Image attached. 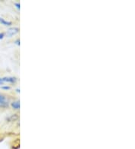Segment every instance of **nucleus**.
Masks as SVG:
<instances>
[{
  "label": "nucleus",
  "mask_w": 135,
  "mask_h": 149,
  "mask_svg": "<svg viewBox=\"0 0 135 149\" xmlns=\"http://www.w3.org/2000/svg\"><path fill=\"white\" fill-rule=\"evenodd\" d=\"M4 82H10V83H15L16 78L12 77H6V78H0V84H2Z\"/></svg>",
  "instance_id": "1"
},
{
  "label": "nucleus",
  "mask_w": 135,
  "mask_h": 149,
  "mask_svg": "<svg viewBox=\"0 0 135 149\" xmlns=\"http://www.w3.org/2000/svg\"><path fill=\"white\" fill-rule=\"evenodd\" d=\"M18 32H19V29H18V28L17 27L11 28V29H9L8 30L7 33H6V36H7L8 37H11L13 36L14 35L18 33Z\"/></svg>",
  "instance_id": "2"
},
{
  "label": "nucleus",
  "mask_w": 135,
  "mask_h": 149,
  "mask_svg": "<svg viewBox=\"0 0 135 149\" xmlns=\"http://www.w3.org/2000/svg\"><path fill=\"white\" fill-rule=\"evenodd\" d=\"M8 106V103L6 102V97L3 95L0 94V107H7Z\"/></svg>",
  "instance_id": "3"
},
{
  "label": "nucleus",
  "mask_w": 135,
  "mask_h": 149,
  "mask_svg": "<svg viewBox=\"0 0 135 149\" xmlns=\"http://www.w3.org/2000/svg\"><path fill=\"white\" fill-rule=\"evenodd\" d=\"M0 24H2V25H5V26H10L12 24V23L10 21H7V20H6L5 19L0 17Z\"/></svg>",
  "instance_id": "4"
},
{
  "label": "nucleus",
  "mask_w": 135,
  "mask_h": 149,
  "mask_svg": "<svg viewBox=\"0 0 135 149\" xmlns=\"http://www.w3.org/2000/svg\"><path fill=\"white\" fill-rule=\"evenodd\" d=\"M11 106L15 109H19L20 108V102H14L11 103Z\"/></svg>",
  "instance_id": "5"
},
{
  "label": "nucleus",
  "mask_w": 135,
  "mask_h": 149,
  "mask_svg": "<svg viewBox=\"0 0 135 149\" xmlns=\"http://www.w3.org/2000/svg\"><path fill=\"white\" fill-rule=\"evenodd\" d=\"M4 36H5V33H0V39H2V38H4Z\"/></svg>",
  "instance_id": "6"
},
{
  "label": "nucleus",
  "mask_w": 135,
  "mask_h": 149,
  "mask_svg": "<svg viewBox=\"0 0 135 149\" xmlns=\"http://www.w3.org/2000/svg\"><path fill=\"white\" fill-rule=\"evenodd\" d=\"M15 6H17V8L18 9H20V3H15Z\"/></svg>",
  "instance_id": "7"
},
{
  "label": "nucleus",
  "mask_w": 135,
  "mask_h": 149,
  "mask_svg": "<svg viewBox=\"0 0 135 149\" xmlns=\"http://www.w3.org/2000/svg\"><path fill=\"white\" fill-rule=\"evenodd\" d=\"M2 89H6V90H8V89H10V87H2Z\"/></svg>",
  "instance_id": "8"
},
{
  "label": "nucleus",
  "mask_w": 135,
  "mask_h": 149,
  "mask_svg": "<svg viewBox=\"0 0 135 149\" xmlns=\"http://www.w3.org/2000/svg\"><path fill=\"white\" fill-rule=\"evenodd\" d=\"M16 44L17 45H20V40H19V39H17V40L16 41Z\"/></svg>",
  "instance_id": "9"
}]
</instances>
